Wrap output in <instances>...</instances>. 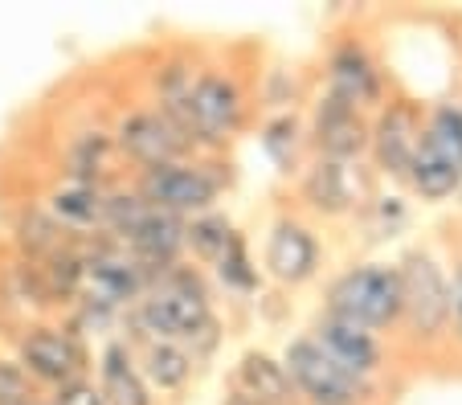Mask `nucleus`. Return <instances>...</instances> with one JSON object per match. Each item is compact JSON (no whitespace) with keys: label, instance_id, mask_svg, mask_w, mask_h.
I'll use <instances>...</instances> for the list:
<instances>
[{"label":"nucleus","instance_id":"nucleus-15","mask_svg":"<svg viewBox=\"0 0 462 405\" xmlns=\"http://www.w3.org/2000/svg\"><path fill=\"white\" fill-rule=\"evenodd\" d=\"M266 271L287 287L307 282L319 271V238L295 217H279L266 238Z\"/></svg>","mask_w":462,"mask_h":405},{"label":"nucleus","instance_id":"nucleus-27","mask_svg":"<svg viewBox=\"0 0 462 405\" xmlns=\"http://www.w3.org/2000/svg\"><path fill=\"white\" fill-rule=\"evenodd\" d=\"M299 143H303V124H299L295 111H282V115H274V119H266V127H262V148H266V156L279 168L295 164Z\"/></svg>","mask_w":462,"mask_h":405},{"label":"nucleus","instance_id":"nucleus-13","mask_svg":"<svg viewBox=\"0 0 462 405\" xmlns=\"http://www.w3.org/2000/svg\"><path fill=\"white\" fill-rule=\"evenodd\" d=\"M303 197L315 213H348L368 197V180L356 160H315L303 177Z\"/></svg>","mask_w":462,"mask_h":405},{"label":"nucleus","instance_id":"nucleus-23","mask_svg":"<svg viewBox=\"0 0 462 405\" xmlns=\"http://www.w3.org/2000/svg\"><path fill=\"white\" fill-rule=\"evenodd\" d=\"M17 242H21L29 262H42V258H50L53 250L66 246V229H61L42 205H29V209H21V217H17Z\"/></svg>","mask_w":462,"mask_h":405},{"label":"nucleus","instance_id":"nucleus-6","mask_svg":"<svg viewBox=\"0 0 462 405\" xmlns=\"http://www.w3.org/2000/svg\"><path fill=\"white\" fill-rule=\"evenodd\" d=\"M282 369H287L299 401L307 405H365L368 397V381L344 373L311 336H299V340L287 344Z\"/></svg>","mask_w":462,"mask_h":405},{"label":"nucleus","instance_id":"nucleus-16","mask_svg":"<svg viewBox=\"0 0 462 405\" xmlns=\"http://www.w3.org/2000/svg\"><path fill=\"white\" fill-rule=\"evenodd\" d=\"M315 148L323 160H356L368 148L365 111L348 106L336 95H323L315 106Z\"/></svg>","mask_w":462,"mask_h":405},{"label":"nucleus","instance_id":"nucleus-10","mask_svg":"<svg viewBox=\"0 0 462 405\" xmlns=\"http://www.w3.org/2000/svg\"><path fill=\"white\" fill-rule=\"evenodd\" d=\"M328 95L344 98L356 111L376 106L384 98V74L365 41L348 37V41H340L328 53Z\"/></svg>","mask_w":462,"mask_h":405},{"label":"nucleus","instance_id":"nucleus-5","mask_svg":"<svg viewBox=\"0 0 462 405\" xmlns=\"http://www.w3.org/2000/svg\"><path fill=\"white\" fill-rule=\"evenodd\" d=\"M135 193L160 213L197 217V213L213 209V201H217V193H221V177L209 164H201V160H172V164L140 172Z\"/></svg>","mask_w":462,"mask_h":405},{"label":"nucleus","instance_id":"nucleus-25","mask_svg":"<svg viewBox=\"0 0 462 405\" xmlns=\"http://www.w3.org/2000/svg\"><path fill=\"white\" fill-rule=\"evenodd\" d=\"M234 242V226H229L226 213H197L192 221H184V246L192 250L205 262H217L226 254V246Z\"/></svg>","mask_w":462,"mask_h":405},{"label":"nucleus","instance_id":"nucleus-3","mask_svg":"<svg viewBox=\"0 0 462 405\" xmlns=\"http://www.w3.org/2000/svg\"><path fill=\"white\" fill-rule=\"evenodd\" d=\"M328 316L348 319V324L365 327V332L397 327V319H402V279H397V266L365 262L344 271L328 287Z\"/></svg>","mask_w":462,"mask_h":405},{"label":"nucleus","instance_id":"nucleus-29","mask_svg":"<svg viewBox=\"0 0 462 405\" xmlns=\"http://www.w3.org/2000/svg\"><path fill=\"white\" fill-rule=\"evenodd\" d=\"M0 405H37L33 381L17 361H5V356H0Z\"/></svg>","mask_w":462,"mask_h":405},{"label":"nucleus","instance_id":"nucleus-18","mask_svg":"<svg viewBox=\"0 0 462 405\" xmlns=\"http://www.w3.org/2000/svg\"><path fill=\"white\" fill-rule=\"evenodd\" d=\"M237 393L250 397L254 405H299V393L291 385L282 361L266 353H245L237 364Z\"/></svg>","mask_w":462,"mask_h":405},{"label":"nucleus","instance_id":"nucleus-11","mask_svg":"<svg viewBox=\"0 0 462 405\" xmlns=\"http://www.w3.org/2000/svg\"><path fill=\"white\" fill-rule=\"evenodd\" d=\"M418 143H421V119L413 111V103H405V98L389 103L376 115V124H368V148L376 156V168L389 172V177L405 180Z\"/></svg>","mask_w":462,"mask_h":405},{"label":"nucleus","instance_id":"nucleus-31","mask_svg":"<svg viewBox=\"0 0 462 405\" xmlns=\"http://www.w3.org/2000/svg\"><path fill=\"white\" fill-rule=\"evenodd\" d=\"M446 332L454 336V340L462 344V262L458 271H454V282H450V327Z\"/></svg>","mask_w":462,"mask_h":405},{"label":"nucleus","instance_id":"nucleus-19","mask_svg":"<svg viewBox=\"0 0 462 405\" xmlns=\"http://www.w3.org/2000/svg\"><path fill=\"white\" fill-rule=\"evenodd\" d=\"M103 205H106L103 185H79V180H66V185L50 189L45 213H50L61 229H98L103 226Z\"/></svg>","mask_w":462,"mask_h":405},{"label":"nucleus","instance_id":"nucleus-21","mask_svg":"<svg viewBox=\"0 0 462 405\" xmlns=\"http://www.w3.org/2000/svg\"><path fill=\"white\" fill-rule=\"evenodd\" d=\"M111 135L106 132H82L70 140L66 148V180H79V185H103V172L111 164Z\"/></svg>","mask_w":462,"mask_h":405},{"label":"nucleus","instance_id":"nucleus-30","mask_svg":"<svg viewBox=\"0 0 462 405\" xmlns=\"http://www.w3.org/2000/svg\"><path fill=\"white\" fill-rule=\"evenodd\" d=\"M53 405H106V401H103V393H98L95 381L79 377V381H70V385H61L58 393H53Z\"/></svg>","mask_w":462,"mask_h":405},{"label":"nucleus","instance_id":"nucleus-24","mask_svg":"<svg viewBox=\"0 0 462 405\" xmlns=\"http://www.w3.org/2000/svg\"><path fill=\"white\" fill-rule=\"evenodd\" d=\"M421 143L438 152L442 160H450L462 172V106L458 103H438L430 111V119L421 124Z\"/></svg>","mask_w":462,"mask_h":405},{"label":"nucleus","instance_id":"nucleus-20","mask_svg":"<svg viewBox=\"0 0 462 405\" xmlns=\"http://www.w3.org/2000/svg\"><path fill=\"white\" fill-rule=\"evenodd\" d=\"M140 377L148 381V385H156L160 393H176V389H184L189 385V377H192V353L189 348H180V344L148 340Z\"/></svg>","mask_w":462,"mask_h":405},{"label":"nucleus","instance_id":"nucleus-17","mask_svg":"<svg viewBox=\"0 0 462 405\" xmlns=\"http://www.w3.org/2000/svg\"><path fill=\"white\" fill-rule=\"evenodd\" d=\"M98 393L106 405H152L148 381L140 377V364L131 356V344L111 340L98 356Z\"/></svg>","mask_w":462,"mask_h":405},{"label":"nucleus","instance_id":"nucleus-22","mask_svg":"<svg viewBox=\"0 0 462 405\" xmlns=\"http://www.w3.org/2000/svg\"><path fill=\"white\" fill-rule=\"evenodd\" d=\"M405 180H410L413 189H418L426 201H442V197H450L454 189L462 185V172L450 164V160H442L430 143H418V152H413V164L410 172H405Z\"/></svg>","mask_w":462,"mask_h":405},{"label":"nucleus","instance_id":"nucleus-4","mask_svg":"<svg viewBox=\"0 0 462 405\" xmlns=\"http://www.w3.org/2000/svg\"><path fill=\"white\" fill-rule=\"evenodd\" d=\"M397 279H402V319L397 324H405V332L418 344L442 340L446 327H450V279H446V266L426 246H418L402 258Z\"/></svg>","mask_w":462,"mask_h":405},{"label":"nucleus","instance_id":"nucleus-7","mask_svg":"<svg viewBox=\"0 0 462 405\" xmlns=\"http://www.w3.org/2000/svg\"><path fill=\"white\" fill-rule=\"evenodd\" d=\"M111 143L131 164H140V172L172 164V160H189V152H192V143L168 124L156 106H131V111H123L111 132Z\"/></svg>","mask_w":462,"mask_h":405},{"label":"nucleus","instance_id":"nucleus-28","mask_svg":"<svg viewBox=\"0 0 462 405\" xmlns=\"http://www.w3.org/2000/svg\"><path fill=\"white\" fill-rule=\"evenodd\" d=\"M217 274L221 282H229V287H237V291H250V287H258V271L250 266V258H245V242L234 234V242L226 246V254L217 258Z\"/></svg>","mask_w":462,"mask_h":405},{"label":"nucleus","instance_id":"nucleus-8","mask_svg":"<svg viewBox=\"0 0 462 405\" xmlns=\"http://www.w3.org/2000/svg\"><path fill=\"white\" fill-rule=\"evenodd\" d=\"M17 364L25 369L29 381H45V385L61 389L70 381L87 377V348L66 327L33 324L17 340Z\"/></svg>","mask_w":462,"mask_h":405},{"label":"nucleus","instance_id":"nucleus-12","mask_svg":"<svg viewBox=\"0 0 462 405\" xmlns=\"http://www.w3.org/2000/svg\"><path fill=\"white\" fill-rule=\"evenodd\" d=\"M311 340L319 344L344 373H352V377H360V381H373V373L381 369V361H384V348H381V340H376V332H365V327L348 324V319H336V316H328V311L315 319Z\"/></svg>","mask_w":462,"mask_h":405},{"label":"nucleus","instance_id":"nucleus-26","mask_svg":"<svg viewBox=\"0 0 462 405\" xmlns=\"http://www.w3.org/2000/svg\"><path fill=\"white\" fill-rule=\"evenodd\" d=\"M37 271H42V282H45V291H50V299H74V295L82 291V279H87L82 254L74 246L53 250L50 258L37 262Z\"/></svg>","mask_w":462,"mask_h":405},{"label":"nucleus","instance_id":"nucleus-9","mask_svg":"<svg viewBox=\"0 0 462 405\" xmlns=\"http://www.w3.org/2000/svg\"><path fill=\"white\" fill-rule=\"evenodd\" d=\"M82 266H87V279H82L87 295L98 303H106V308H123V303L135 308V303L143 299V291L152 287L148 271H143L123 246H115V242L98 246L95 254H82Z\"/></svg>","mask_w":462,"mask_h":405},{"label":"nucleus","instance_id":"nucleus-2","mask_svg":"<svg viewBox=\"0 0 462 405\" xmlns=\"http://www.w3.org/2000/svg\"><path fill=\"white\" fill-rule=\"evenodd\" d=\"M131 324L148 340L180 344V348L192 340L213 344V332H217L205 282L184 266H168L164 274H156V287H148L143 299L131 308Z\"/></svg>","mask_w":462,"mask_h":405},{"label":"nucleus","instance_id":"nucleus-1","mask_svg":"<svg viewBox=\"0 0 462 405\" xmlns=\"http://www.w3.org/2000/svg\"><path fill=\"white\" fill-rule=\"evenodd\" d=\"M192 148H221L250 119V95L229 70H197L180 103L156 106Z\"/></svg>","mask_w":462,"mask_h":405},{"label":"nucleus","instance_id":"nucleus-14","mask_svg":"<svg viewBox=\"0 0 462 405\" xmlns=\"http://www.w3.org/2000/svg\"><path fill=\"white\" fill-rule=\"evenodd\" d=\"M119 246L127 250L135 262L152 274H164L168 266H176V254L184 250V217H172V213L148 209L135 226L119 238Z\"/></svg>","mask_w":462,"mask_h":405}]
</instances>
